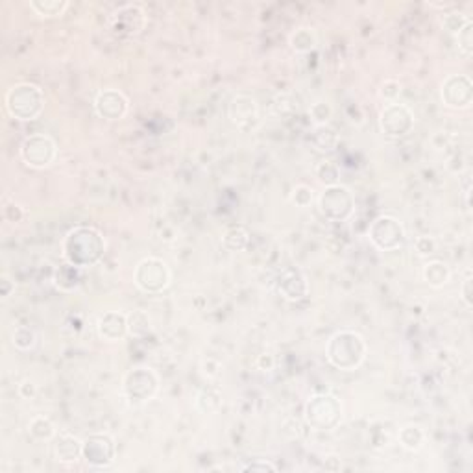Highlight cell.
Returning a JSON list of instances; mask_svg holds the SVG:
<instances>
[{
    "label": "cell",
    "instance_id": "obj_1",
    "mask_svg": "<svg viewBox=\"0 0 473 473\" xmlns=\"http://www.w3.org/2000/svg\"><path fill=\"white\" fill-rule=\"evenodd\" d=\"M65 263L76 268H89L98 264L105 255L104 235L91 226H76L67 232L61 242Z\"/></svg>",
    "mask_w": 473,
    "mask_h": 473
},
{
    "label": "cell",
    "instance_id": "obj_2",
    "mask_svg": "<svg viewBox=\"0 0 473 473\" xmlns=\"http://www.w3.org/2000/svg\"><path fill=\"white\" fill-rule=\"evenodd\" d=\"M325 357L331 366L342 372L357 370L366 359V342L357 331L341 329L329 336L325 346Z\"/></svg>",
    "mask_w": 473,
    "mask_h": 473
},
{
    "label": "cell",
    "instance_id": "obj_3",
    "mask_svg": "<svg viewBox=\"0 0 473 473\" xmlns=\"http://www.w3.org/2000/svg\"><path fill=\"white\" fill-rule=\"evenodd\" d=\"M6 111L15 121L32 122L44 110L43 89L30 82H21L8 89L4 98Z\"/></svg>",
    "mask_w": 473,
    "mask_h": 473
},
{
    "label": "cell",
    "instance_id": "obj_4",
    "mask_svg": "<svg viewBox=\"0 0 473 473\" xmlns=\"http://www.w3.org/2000/svg\"><path fill=\"white\" fill-rule=\"evenodd\" d=\"M305 424L314 431H333L342 422V405L331 394H314L303 407Z\"/></svg>",
    "mask_w": 473,
    "mask_h": 473
},
{
    "label": "cell",
    "instance_id": "obj_5",
    "mask_svg": "<svg viewBox=\"0 0 473 473\" xmlns=\"http://www.w3.org/2000/svg\"><path fill=\"white\" fill-rule=\"evenodd\" d=\"M160 390V375L148 366H135L122 379V394L132 405L150 402Z\"/></svg>",
    "mask_w": 473,
    "mask_h": 473
},
{
    "label": "cell",
    "instance_id": "obj_6",
    "mask_svg": "<svg viewBox=\"0 0 473 473\" xmlns=\"http://www.w3.org/2000/svg\"><path fill=\"white\" fill-rule=\"evenodd\" d=\"M172 274L169 264L160 257L141 259L133 270V283L146 294H161L171 285Z\"/></svg>",
    "mask_w": 473,
    "mask_h": 473
},
{
    "label": "cell",
    "instance_id": "obj_7",
    "mask_svg": "<svg viewBox=\"0 0 473 473\" xmlns=\"http://www.w3.org/2000/svg\"><path fill=\"white\" fill-rule=\"evenodd\" d=\"M318 209L322 216L331 222H344L355 209V198L346 185L335 183L327 185L318 198Z\"/></svg>",
    "mask_w": 473,
    "mask_h": 473
},
{
    "label": "cell",
    "instance_id": "obj_8",
    "mask_svg": "<svg viewBox=\"0 0 473 473\" xmlns=\"http://www.w3.org/2000/svg\"><path fill=\"white\" fill-rule=\"evenodd\" d=\"M19 154H21L24 165L41 171L54 163L55 155H58V144L50 135L32 133L21 143Z\"/></svg>",
    "mask_w": 473,
    "mask_h": 473
},
{
    "label": "cell",
    "instance_id": "obj_9",
    "mask_svg": "<svg viewBox=\"0 0 473 473\" xmlns=\"http://www.w3.org/2000/svg\"><path fill=\"white\" fill-rule=\"evenodd\" d=\"M379 130L386 139H403L413 132L414 113L402 102H390L379 111Z\"/></svg>",
    "mask_w": 473,
    "mask_h": 473
},
{
    "label": "cell",
    "instance_id": "obj_10",
    "mask_svg": "<svg viewBox=\"0 0 473 473\" xmlns=\"http://www.w3.org/2000/svg\"><path fill=\"white\" fill-rule=\"evenodd\" d=\"M370 242L383 252H394L407 241V232L396 216L379 215L368 230Z\"/></svg>",
    "mask_w": 473,
    "mask_h": 473
},
{
    "label": "cell",
    "instance_id": "obj_11",
    "mask_svg": "<svg viewBox=\"0 0 473 473\" xmlns=\"http://www.w3.org/2000/svg\"><path fill=\"white\" fill-rule=\"evenodd\" d=\"M227 117L233 126L242 133H250L259 128V104L255 96L248 93H237L227 105Z\"/></svg>",
    "mask_w": 473,
    "mask_h": 473
},
{
    "label": "cell",
    "instance_id": "obj_12",
    "mask_svg": "<svg viewBox=\"0 0 473 473\" xmlns=\"http://www.w3.org/2000/svg\"><path fill=\"white\" fill-rule=\"evenodd\" d=\"M117 457V444L108 433L89 435L82 444V458L91 468H108Z\"/></svg>",
    "mask_w": 473,
    "mask_h": 473
},
{
    "label": "cell",
    "instance_id": "obj_13",
    "mask_svg": "<svg viewBox=\"0 0 473 473\" xmlns=\"http://www.w3.org/2000/svg\"><path fill=\"white\" fill-rule=\"evenodd\" d=\"M146 26V11L137 4L121 6L110 19L111 32L119 37H135Z\"/></svg>",
    "mask_w": 473,
    "mask_h": 473
},
{
    "label": "cell",
    "instance_id": "obj_14",
    "mask_svg": "<svg viewBox=\"0 0 473 473\" xmlns=\"http://www.w3.org/2000/svg\"><path fill=\"white\" fill-rule=\"evenodd\" d=\"M442 102L449 110H468L473 104V83L466 74H452L442 83Z\"/></svg>",
    "mask_w": 473,
    "mask_h": 473
},
{
    "label": "cell",
    "instance_id": "obj_15",
    "mask_svg": "<svg viewBox=\"0 0 473 473\" xmlns=\"http://www.w3.org/2000/svg\"><path fill=\"white\" fill-rule=\"evenodd\" d=\"M94 111L104 121H121L130 110V100L119 89H102L94 96Z\"/></svg>",
    "mask_w": 473,
    "mask_h": 473
},
{
    "label": "cell",
    "instance_id": "obj_16",
    "mask_svg": "<svg viewBox=\"0 0 473 473\" xmlns=\"http://www.w3.org/2000/svg\"><path fill=\"white\" fill-rule=\"evenodd\" d=\"M275 291L280 292L281 298H285L286 302H302L309 294L307 275L298 266H286L281 270L275 280Z\"/></svg>",
    "mask_w": 473,
    "mask_h": 473
},
{
    "label": "cell",
    "instance_id": "obj_17",
    "mask_svg": "<svg viewBox=\"0 0 473 473\" xmlns=\"http://www.w3.org/2000/svg\"><path fill=\"white\" fill-rule=\"evenodd\" d=\"M96 333L105 342L122 341L128 335V314L108 311L96 322Z\"/></svg>",
    "mask_w": 473,
    "mask_h": 473
},
{
    "label": "cell",
    "instance_id": "obj_18",
    "mask_svg": "<svg viewBox=\"0 0 473 473\" xmlns=\"http://www.w3.org/2000/svg\"><path fill=\"white\" fill-rule=\"evenodd\" d=\"M52 447H54V457L61 464H74L82 458V444L78 436H74L69 431H58L52 438Z\"/></svg>",
    "mask_w": 473,
    "mask_h": 473
},
{
    "label": "cell",
    "instance_id": "obj_19",
    "mask_svg": "<svg viewBox=\"0 0 473 473\" xmlns=\"http://www.w3.org/2000/svg\"><path fill=\"white\" fill-rule=\"evenodd\" d=\"M289 44L298 54H309V52H313L316 49L318 37H316V32L311 26H300L289 35Z\"/></svg>",
    "mask_w": 473,
    "mask_h": 473
},
{
    "label": "cell",
    "instance_id": "obj_20",
    "mask_svg": "<svg viewBox=\"0 0 473 473\" xmlns=\"http://www.w3.org/2000/svg\"><path fill=\"white\" fill-rule=\"evenodd\" d=\"M422 277L433 289H440L452 280V268L444 261H429V263L424 264Z\"/></svg>",
    "mask_w": 473,
    "mask_h": 473
},
{
    "label": "cell",
    "instance_id": "obj_21",
    "mask_svg": "<svg viewBox=\"0 0 473 473\" xmlns=\"http://www.w3.org/2000/svg\"><path fill=\"white\" fill-rule=\"evenodd\" d=\"M338 133L329 126H314L313 133H311V144L314 146L316 152H322V154H329L333 150L338 146Z\"/></svg>",
    "mask_w": 473,
    "mask_h": 473
},
{
    "label": "cell",
    "instance_id": "obj_22",
    "mask_svg": "<svg viewBox=\"0 0 473 473\" xmlns=\"http://www.w3.org/2000/svg\"><path fill=\"white\" fill-rule=\"evenodd\" d=\"M80 270L82 268H76V266H72V264H69V263L60 266V268L55 270V275H54L55 286L63 292L76 291L78 286H80V281H82Z\"/></svg>",
    "mask_w": 473,
    "mask_h": 473
},
{
    "label": "cell",
    "instance_id": "obj_23",
    "mask_svg": "<svg viewBox=\"0 0 473 473\" xmlns=\"http://www.w3.org/2000/svg\"><path fill=\"white\" fill-rule=\"evenodd\" d=\"M397 440L409 452H418L425 444V431L420 425H403L397 433Z\"/></svg>",
    "mask_w": 473,
    "mask_h": 473
},
{
    "label": "cell",
    "instance_id": "obj_24",
    "mask_svg": "<svg viewBox=\"0 0 473 473\" xmlns=\"http://www.w3.org/2000/svg\"><path fill=\"white\" fill-rule=\"evenodd\" d=\"M222 244L230 252H244L250 244V232L244 226L230 227L222 237Z\"/></svg>",
    "mask_w": 473,
    "mask_h": 473
},
{
    "label": "cell",
    "instance_id": "obj_25",
    "mask_svg": "<svg viewBox=\"0 0 473 473\" xmlns=\"http://www.w3.org/2000/svg\"><path fill=\"white\" fill-rule=\"evenodd\" d=\"M28 433L35 438V440H52L58 433L55 425L52 424V420L46 418V416H33L30 422H28Z\"/></svg>",
    "mask_w": 473,
    "mask_h": 473
},
{
    "label": "cell",
    "instance_id": "obj_26",
    "mask_svg": "<svg viewBox=\"0 0 473 473\" xmlns=\"http://www.w3.org/2000/svg\"><path fill=\"white\" fill-rule=\"evenodd\" d=\"M152 333V320L144 311H133L128 314V335L143 338Z\"/></svg>",
    "mask_w": 473,
    "mask_h": 473
},
{
    "label": "cell",
    "instance_id": "obj_27",
    "mask_svg": "<svg viewBox=\"0 0 473 473\" xmlns=\"http://www.w3.org/2000/svg\"><path fill=\"white\" fill-rule=\"evenodd\" d=\"M30 8H32L37 15L41 17H61L69 8L67 0H30Z\"/></svg>",
    "mask_w": 473,
    "mask_h": 473
},
{
    "label": "cell",
    "instance_id": "obj_28",
    "mask_svg": "<svg viewBox=\"0 0 473 473\" xmlns=\"http://www.w3.org/2000/svg\"><path fill=\"white\" fill-rule=\"evenodd\" d=\"M222 403V392L216 388V386H207L204 390L200 392L198 397H196V407H198L200 413L211 414L221 409Z\"/></svg>",
    "mask_w": 473,
    "mask_h": 473
},
{
    "label": "cell",
    "instance_id": "obj_29",
    "mask_svg": "<svg viewBox=\"0 0 473 473\" xmlns=\"http://www.w3.org/2000/svg\"><path fill=\"white\" fill-rule=\"evenodd\" d=\"M11 342H13V346H15L17 350L28 352V350H32V347L37 344V335H35V331H33L32 327H28V325H19V327H15V331H13V335H11Z\"/></svg>",
    "mask_w": 473,
    "mask_h": 473
},
{
    "label": "cell",
    "instance_id": "obj_30",
    "mask_svg": "<svg viewBox=\"0 0 473 473\" xmlns=\"http://www.w3.org/2000/svg\"><path fill=\"white\" fill-rule=\"evenodd\" d=\"M314 176L318 178V182H322L325 187H327V185H335V183H338L341 171H338L336 163H333V161L329 160H324L314 166Z\"/></svg>",
    "mask_w": 473,
    "mask_h": 473
},
{
    "label": "cell",
    "instance_id": "obj_31",
    "mask_svg": "<svg viewBox=\"0 0 473 473\" xmlns=\"http://www.w3.org/2000/svg\"><path fill=\"white\" fill-rule=\"evenodd\" d=\"M309 115H311L314 126H325V124H329L331 117H333V105L327 100H316L309 108Z\"/></svg>",
    "mask_w": 473,
    "mask_h": 473
},
{
    "label": "cell",
    "instance_id": "obj_32",
    "mask_svg": "<svg viewBox=\"0 0 473 473\" xmlns=\"http://www.w3.org/2000/svg\"><path fill=\"white\" fill-rule=\"evenodd\" d=\"M455 39H457L458 52H461L464 58H472V54H473V21L472 19L464 24V28L457 33V35H455Z\"/></svg>",
    "mask_w": 473,
    "mask_h": 473
},
{
    "label": "cell",
    "instance_id": "obj_33",
    "mask_svg": "<svg viewBox=\"0 0 473 473\" xmlns=\"http://www.w3.org/2000/svg\"><path fill=\"white\" fill-rule=\"evenodd\" d=\"M468 21H470V17H466L464 13H461V11H452V13H444L440 22H442V28H444L446 32L457 35Z\"/></svg>",
    "mask_w": 473,
    "mask_h": 473
},
{
    "label": "cell",
    "instance_id": "obj_34",
    "mask_svg": "<svg viewBox=\"0 0 473 473\" xmlns=\"http://www.w3.org/2000/svg\"><path fill=\"white\" fill-rule=\"evenodd\" d=\"M314 200V191L309 185H296L292 189L291 193V204L303 209V207H309L313 204Z\"/></svg>",
    "mask_w": 473,
    "mask_h": 473
},
{
    "label": "cell",
    "instance_id": "obj_35",
    "mask_svg": "<svg viewBox=\"0 0 473 473\" xmlns=\"http://www.w3.org/2000/svg\"><path fill=\"white\" fill-rule=\"evenodd\" d=\"M399 94H402V83L397 82V80H385V82L381 83L379 96L385 100L386 104L397 102Z\"/></svg>",
    "mask_w": 473,
    "mask_h": 473
},
{
    "label": "cell",
    "instance_id": "obj_36",
    "mask_svg": "<svg viewBox=\"0 0 473 473\" xmlns=\"http://www.w3.org/2000/svg\"><path fill=\"white\" fill-rule=\"evenodd\" d=\"M414 248L420 255H433L436 252V241L429 235H422L414 241Z\"/></svg>",
    "mask_w": 473,
    "mask_h": 473
},
{
    "label": "cell",
    "instance_id": "obj_37",
    "mask_svg": "<svg viewBox=\"0 0 473 473\" xmlns=\"http://www.w3.org/2000/svg\"><path fill=\"white\" fill-rule=\"evenodd\" d=\"M200 368H202V374L207 377V379H216L218 375H221L222 372V366L221 363L216 361V359L213 357H207L202 361V364H200Z\"/></svg>",
    "mask_w": 473,
    "mask_h": 473
},
{
    "label": "cell",
    "instance_id": "obj_38",
    "mask_svg": "<svg viewBox=\"0 0 473 473\" xmlns=\"http://www.w3.org/2000/svg\"><path fill=\"white\" fill-rule=\"evenodd\" d=\"M472 289H473V277H472V270H466V277H464L463 285H461V300L464 302V305L468 309L473 307V300H472Z\"/></svg>",
    "mask_w": 473,
    "mask_h": 473
},
{
    "label": "cell",
    "instance_id": "obj_39",
    "mask_svg": "<svg viewBox=\"0 0 473 473\" xmlns=\"http://www.w3.org/2000/svg\"><path fill=\"white\" fill-rule=\"evenodd\" d=\"M242 472H277V466L264 458H255L252 463H248L242 466Z\"/></svg>",
    "mask_w": 473,
    "mask_h": 473
},
{
    "label": "cell",
    "instance_id": "obj_40",
    "mask_svg": "<svg viewBox=\"0 0 473 473\" xmlns=\"http://www.w3.org/2000/svg\"><path fill=\"white\" fill-rule=\"evenodd\" d=\"M255 366L261 372H272L275 368V357L272 353H261L255 361Z\"/></svg>",
    "mask_w": 473,
    "mask_h": 473
},
{
    "label": "cell",
    "instance_id": "obj_41",
    "mask_svg": "<svg viewBox=\"0 0 473 473\" xmlns=\"http://www.w3.org/2000/svg\"><path fill=\"white\" fill-rule=\"evenodd\" d=\"M17 392H19V396H21L22 399H33L35 394H37V386L33 385L32 381H22L21 385H19V388H17Z\"/></svg>",
    "mask_w": 473,
    "mask_h": 473
},
{
    "label": "cell",
    "instance_id": "obj_42",
    "mask_svg": "<svg viewBox=\"0 0 473 473\" xmlns=\"http://www.w3.org/2000/svg\"><path fill=\"white\" fill-rule=\"evenodd\" d=\"M324 468L329 470V472H338L342 468L341 458L336 457V455H327L324 461Z\"/></svg>",
    "mask_w": 473,
    "mask_h": 473
},
{
    "label": "cell",
    "instance_id": "obj_43",
    "mask_svg": "<svg viewBox=\"0 0 473 473\" xmlns=\"http://www.w3.org/2000/svg\"><path fill=\"white\" fill-rule=\"evenodd\" d=\"M13 291H15V285H13V281L4 275V277H2V281H0V294H2V298H8Z\"/></svg>",
    "mask_w": 473,
    "mask_h": 473
}]
</instances>
